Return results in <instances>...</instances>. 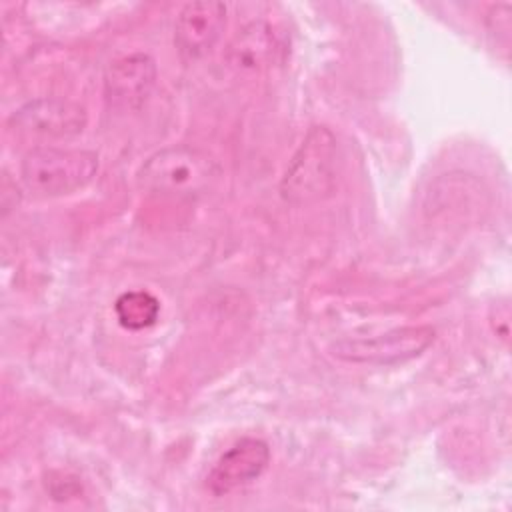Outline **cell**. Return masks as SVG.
<instances>
[{"instance_id": "cell-7", "label": "cell", "mask_w": 512, "mask_h": 512, "mask_svg": "<svg viewBox=\"0 0 512 512\" xmlns=\"http://www.w3.org/2000/svg\"><path fill=\"white\" fill-rule=\"evenodd\" d=\"M156 82V62L142 52L114 60L104 74V92L112 106L132 110L142 106Z\"/></svg>"}, {"instance_id": "cell-6", "label": "cell", "mask_w": 512, "mask_h": 512, "mask_svg": "<svg viewBox=\"0 0 512 512\" xmlns=\"http://www.w3.org/2000/svg\"><path fill=\"white\" fill-rule=\"evenodd\" d=\"M268 464V444L260 438H242L218 458L206 478V486L214 496L230 494L260 478Z\"/></svg>"}, {"instance_id": "cell-4", "label": "cell", "mask_w": 512, "mask_h": 512, "mask_svg": "<svg viewBox=\"0 0 512 512\" xmlns=\"http://www.w3.org/2000/svg\"><path fill=\"white\" fill-rule=\"evenodd\" d=\"M432 326H402L370 338H346L334 344V356L358 364H398L420 356L434 342Z\"/></svg>"}, {"instance_id": "cell-9", "label": "cell", "mask_w": 512, "mask_h": 512, "mask_svg": "<svg viewBox=\"0 0 512 512\" xmlns=\"http://www.w3.org/2000/svg\"><path fill=\"white\" fill-rule=\"evenodd\" d=\"M276 52V38L272 28L264 22L244 26L226 50V62L240 72H254L264 68Z\"/></svg>"}, {"instance_id": "cell-11", "label": "cell", "mask_w": 512, "mask_h": 512, "mask_svg": "<svg viewBox=\"0 0 512 512\" xmlns=\"http://www.w3.org/2000/svg\"><path fill=\"white\" fill-rule=\"evenodd\" d=\"M510 12H512V6L508 2H502L492 6L486 18L488 32L496 38V42L504 46H508V40H510Z\"/></svg>"}, {"instance_id": "cell-5", "label": "cell", "mask_w": 512, "mask_h": 512, "mask_svg": "<svg viewBox=\"0 0 512 512\" xmlns=\"http://www.w3.org/2000/svg\"><path fill=\"white\" fill-rule=\"evenodd\" d=\"M226 4L222 2H188L180 8L174 24V44L182 60L194 62L204 58L220 40L226 28Z\"/></svg>"}, {"instance_id": "cell-10", "label": "cell", "mask_w": 512, "mask_h": 512, "mask_svg": "<svg viewBox=\"0 0 512 512\" xmlns=\"http://www.w3.org/2000/svg\"><path fill=\"white\" fill-rule=\"evenodd\" d=\"M114 314L124 330L138 332L156 324L160 302L146 290H128L116 298Z\"/></svg>"}, {"instance_id": "cell-3", "label": "cell", "mask_w": 512, "mask_h": 512, "mask_svg": "<svg viewBox=\"0 0 512 512\" xmlns=\"http://www.w3.org/2000/svg\"><path fill=\"white\" fill-rule=\"evenodd\" d=\"M98 172V154L84 148L36 146L22 158L20 178L28 192L40 198L72 194Z\"/></svg>"}, {"instance_id": "cell-8", "label": "cell", "mask_w": 512, "mask_h": 512, "mask_svg": "<svg viewBox=\"0 0 512 512\" xmlns=\"http://www.w3.org/2000/svg\"><path fill=\"white\" fill-rule=\"evenodd\" d=\"M14 126L26 132L44 134V136H70L78 134L86 126V112L74 102L40 98L28 102L18 112H14Z\"/></svg>"}, {"instance_id": "cell-1", "label": "cell", "mask_w": 512, "mask_h": 512, "mask_svg": "<svg viewBox=\"0 0 512 512\" xmlns=\"http://www.w3.org/2000/svg\"><path fill=\"white\" fill-rule=\"evenodd\" d=\"M220 176L218 162L204 150L174 144L166 146L140 166L138 186L150 194L174 200H194L206 194Z\"/></svg>"}, {"instance_id": "cell-2", "label": "cell", "mask_w": 512, "mask_h": 512, "mask_svg": "<svg viewBox=\"0 0 512 512\" xmlns=\"http://www.w3.org/2000/svg\"><path fill=\"white\" fill-rule=\"evenodd\" d=\"M338 146L324 126H312L294 152L280 180V196L290 204H310L326 198L336 184Z\"/></svg>"}]
</instances>
